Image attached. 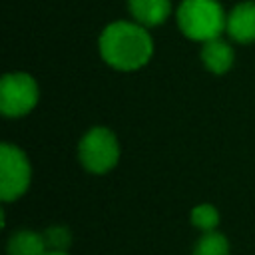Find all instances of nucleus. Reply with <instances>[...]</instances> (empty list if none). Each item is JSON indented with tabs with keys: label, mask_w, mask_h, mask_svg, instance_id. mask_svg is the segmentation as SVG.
<instances>
[{
	"label": "nucleus",
	"mask_w": 255,
	"mask_h": 255,
	"mask_svg": "<svg viewBox=\"0 0 255 255\" xmlns=\"http://www.w3.org/2000/svg\"><path fill=\"white\" fill-rule=\"evenodd\" d=\"M38 102L36 80L24 72L6 74L0 82V112L8 118L28 114Z\"/></svg>",
	"instance_id": "39448f33"
},
{
	"label": "nucleus",
	"mask_w": 255,
	"mask_h": 255,
	"mask_svg": "<svg viewBox=\"0 0 255 255\" xmlns=\"http://www.w3.org/2000/svg\"><path fill=\"white\" fill-rule=\"evenodd\" d=\"M44 237H46V243L52 251H66V247L72 241L70 231L66 227H50V229H46Z\"/></svg>",
	"instance_id": "f8f14e48"
},
{
	"label": "nucleus",
	"mask_w": 255,
	"mask_h": 255,
	"mask_svg": "<svg viewBox=\"0 0 255 255\" xmlns=\"http://www.w3.org/2000/svg\"><path fill=\"white\" fill-rule=\"evenodd\" d=\"M46 255H68V253H66V251H52V249H50Z\"/></svg>",
	"instance_id": "ddd939ff"
},
{
	"label": "nucleus",
	"mask_w": 255,
	"mask_h": 255,
	"mask_svg": "<svg viewBox=\"0 0 255 255\" xmlns=\"http://www.w3.org/2000/svg\"><path fill=\"white\" fill-rule=\"evenodd\" d=\"M129 12L141 26H157L171 12L169 0H128Z\"/></svg>",
	"instance_id": "0eeeda50"
},
{
	"label": "nucleus",
	"mask_w": 255,
	"mask_h": 255,
	"mask_svg": "<svg viewBox=\"0 0 255 255\" xmlns=\"http://www.w3.org/2000/svg\"><path fill=\"white\" fill-rule=\"evenodd\" d=\"M181 32L199 42L215 40L227 28V18L217 0H183L177 8Z\"/></svg>",
	"instance_id": "f03ea898"
},
{
	"label": "nucleus",
	"mask_w": 255,
	"mask_h": 255,
	"mask_svg": "<svg viewBox=\"0 0 255 255\" xmlns=\"http://www.w3.org/2000/svg\"><path fill=\"white\" fill-rule=\"evenodd\" d=\"M193 255H229V241L217 231H205L195 243Z\"/></svg>",
	"instance_id": "9d476101"
},
{
	"label": "nucleus",
	"mask_w": 255,
	"mask_h": 255,
	"mask_svg": "<svg viewBox=\"0 0 255 255\" xmlns=\"http://www.w3.org/2000/svg\"><path fill=\"white\" fill-rule=\"evenodd\" d=\"M48 243L46 237L34 231H18L8 241V255H46Z\"/></svg>",
	"instance_id": "1a4fd4ad"
},
{
	"label": "nucleus",
	"mask_w": 255,
	"mask_h": 255,
	"mask_svg": "<svg viewBox=\"0 0 255 255\" xmlns=\"http://www.w3.org/2000/svg\"><path fill=\"white\" fill-rule=\"evenodd\" d=\"M32 167L26 153L10 143L0 145V197L4 201L18 199L30 185Z\"/></svg>",
	"instance_id": "20e7f679"
},
{
	"label": "nucleus",
	"mask_w": 255,
	"mask_h": 255,
	"mask_svg": "<svg viewBox=\"0 0 255 255\" xmlns=\"http://www.w3.org/2000/svg\"><path fill=\"white\" fill-rule=\"evenodd\" d=\"M191 223L197 229H201L203 233L205 231H213L217 227V223H219V213H217V209L213 205L201 203V205L193 207V211H191Z\"/></svg>",
	"instance_id": "9b49d317"
},
{
	"label": "nucleus",
	"mask_w": 255,
	"mask_h": 255,
	"mask_svg": "<svg viewBox=\"0 0 255 255\" xmlns=\"http://www.w3.org/2000/svg\"><path fill=\"white\" fill-rule=\"evenodd\" d=\"M82 165L92 173H106L120 159V145L108 128H92L78 145Z\"/></svg>",
	"instance_id": "7ed1b4c3"
},
{
	"label": "nucleus",
	"mask_w": 255,
	"mask_h": 255,
	"mask_svg": "<svg viewBox=\"0 0 255 255\" xmlns=\"http://www.w3.org/2000/svg\"><path fill=\"white\" fill-rule=\"evenodd\" d=\"M201 60L205 68L211 70L213 74H225L233 66V50L221 38L207 40L203 42V48H201Z\"/></svg>",
	"instance_id": "6e6552de"
},
{
	"label": "nucleus",
	"mask_w": 255,
	"mask_h": 255,
	"mask_svg": "<svg viewBox=\"0 0 255 255\" xmlns=\"http://www.w3.org/2000/svg\"><path fill=\"white\" fill-rule=\"evenodd\" d=\"M227 32L241 44L255 42V2L237 4L227 16Z\"/></svg>",
	"instance_id": "423d86ee"
},
{
	"label": "nucleus",
	"mask_w": 255,
	"mask_h": 255,
	"mask_svg": "<svg viewBox=\"0 0 255 255\" xmlns=\"http://www.w3.org/2000/svg\"><path fill=\"white\" fill-rule=\"evenodd\" d=\"M100 54L116 70L131 72L147 64L153 54V44L141 24L112 22L100 36Z\"/></svg>",
	"instance_id": "f257e3e1"
}]
</instances>
